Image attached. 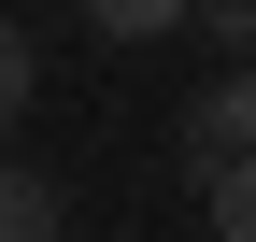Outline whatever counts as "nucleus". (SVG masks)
I'll use <instances>...</instances> for the list:
<instances>
[{"mask_svg": "<svg viewBox=\"0 0 256 242\" xmlns=\"http://www.w3.org/2000/svg\"><path fill=\"white\" fill-rule=\"evenodd\" d=\"M171 128H185V171H200V186H214L228 157H256V57H228V72H214Z\"/></svg>", "mask_w": 256, "mask_h": 242, "instance_id": "nucleus-1", "label": "nucleus"}, {"mask_svg": "<svg viewBox=\"0 0 256 242\" xmlns=\"http://www.w3.org/2000/svg\"><path fill=\"white\" fill-rule=\"evenodd\" d=\"M0 242H72L57 186H43V171H14V157H0Z\"/></svg>", "mask_w": 256, "mask_h": 242, "instance_id": "nucleus-2", "label": "nucleus"}, {"mask_svg": "<svg viewBox=\"0 0 256 242\" xmlns=\"http://www.w3.org/2000/svg\"><path fill=\"white\" fill-rule=\"evenodd\" d=\"M86 28H100V43H171L185 0H86Z\"/></svg>", "mask_w": 256, "mask_h": 242, "instance_id": "nucleus-3", "label": "nucleus"}, {"mask_svg": "<svg viewBox=\"0 0 256 242\" xmlns=\"http://www.w3.org/2000/svg\"><path fill=\"white\" fill-rule=\"evenodd\" d=\"M185 28H214L228 57H256V0H185Z\"/></svg>", "mask_w": 256, "mask_h": 242, "instance_id": "nucleus-6", "label": "nucleus"}, {"mask_svg": "<svg viewBox=\"0 0 256 242\" xmlns=\"http://www.w3.org/2000/svg\"><path fill=\"white\" fill-rule=\"evenodd\" d=\"M28 86H43V57H28V28L0 14V128H14V114H28Z\"/></svg>", "mask_w": 256, "mask_h": 242, "instance_id": "nucleus-5", "label": "nucleus"}, {"mask_svg": "<svg viewBox=\"0 0 256 242\" xmlns=\"http://www.w3.org/2000/svg\"><path fill=\"white\" fill-rule=\"evenodd\" d=\"M200 200H214V242H256V157H228Z\"/></svg>", "mask_w": 256, "mask_h": 242, "instance_id": "nucleus-4", "label": "nucleus"}]
</instances>
